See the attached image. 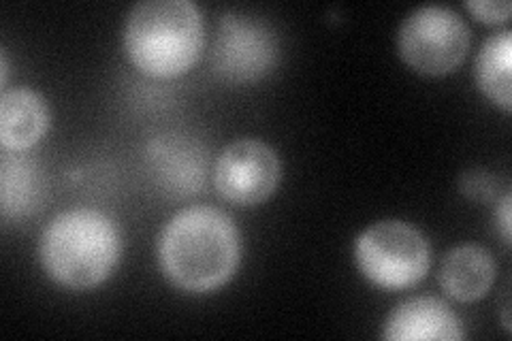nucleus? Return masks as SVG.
Returning a JSON list of instances; mask_svg holds the SVG:
<instances>
[{
	"label": "nucleus",
	"instance_id": "obj_4",
	"mask_svg": "<svg viewBox=\"0 0 512 341\" xmlns=\"http://www.w3.org/2000/svg\"><path fill=\"white\" fill-rule=\"evenodd\" d=\"M355 261L372 284L402 290L425 278L431 265V248L425 235L412 224L380 220L357 237Z\"/></svg>",
	"mask_w": 512,
	"mask_h": 341
},
{
	"label": "nucleus",
	"instance_id": "obj_8",
	"mask_svg": "<svg viewBox=\"0 0 512 341\" xmlns=\"http://www.w3.org/2000/svg\"><path fill=\"white\" fill-rule=\"evenodd\" d=\"M382 337L393 341H457L466 337V333L457 314L444 301L436 297H412L399 303L389 314Z\"/></svg>",
	"mask_w": 512,
	"mask_h": 341
},
{
	"label": "nucleus",
	"instance_id": "obj_11",
	"mask_svg": "<svg viewBox=\"0 0 512 341\" xmlns=\"http://www.w3.org/2000/svg\"><path fill=\"white\" fill-rule=\"evenodd\" d=\"M43 197V177L37 162L22 152L5 150L0 162V209L3 218H22L37 209Z\"/></svg>",
	"mask_w": 512,
	"mask_h": 341
},
{
	"label": "nucleus",
	"instance_id": "obj_7",
	"mask_svg": "<svg viewBox=\"0 0 512 341\" xmlns=\"http://www.w3.org/2000/svg\"><path fill=\"white\" fill-rule=\"evenodd\" d=\"M282 165L274 148L259 139H237L216 160L214 184L222 199L235 205H259L276 192Z\"/></svg>",
	"mask_w": 512,
	"mask_h": 341
},
{
	"label": "nucleus",
	"instance_id": "obj_2",
	"mask_svg": "<svg viewBox=\"0 0 512 341\" xmlns=\"http://www.w3.org/2000/svg\"><path fill=\"white\" fill-rule=\"evenodd\" d=\"M45 273L71 290L99 286L114 271L120 235L114 220L99 209H69L58 214L39 241Z\"/></svg>",
	"mask_w": 512,
	"mask_h": 341
},
{
	"label": "nucleus",
	"instance_id": "obj_9",
	"mask_svg": "<svg viewBox=\"0 0 512 341\" xmlns=\"http://www.w3.org/2000/svg\"><path fill=\"white\" fill-rule=\"evenodd\" d=\"M50 111L43 96L28 88L5 90L0 96V143L3 150L24 152L47 131Z\"/></svg>",
	"mask_w": 512,
	"mask_h": 341
},
{
	"label": "nucleus",
	"instance_id": "obj_16",
	"mask_svg": "<svg viewBox=\"0 0 512 341\" xmlns=\"http://www.w3.org/2000/svg\"><path fill=\"white\" fill-rule=\"evenodd\" d=\"M495 218H498L500 231L506 243H510V194L506 192L504 199L498 205V211H495Z\"/></svg>",
	"mask_w": 512,
	"mask_h": 341
},
{
	"label": "nucleus",
	"instance_id": "obj_13",
	"mask_svg": "<svg viewBox=\"0 0 512 341\" xmlns=\"http://www.w3.org/2000/svg\"><path fill=\"white\" fill-rule=\"evenodd\" d=\"M510 60L512 32L500 30L483 43L476 56V84L489 101L504 111H510Z\"/></svg>",
	"mask_w": 512,
	"mask_h": 341
},
{
	"label": "nucleus",
	"instance_id": "obj_5",
	"mask_svg": "<svg viewBox=\"0 0 512 341\" xmlns=\"http://www.w3.org/2000/svg\"><path fill=\"white\" fill-rule=\"evenodd\" d=\"M470 47V30L459 15L442 5L414 9L399 26L397 50L410 69L444 75L457 69Z\"/></svg>",
	"mask_w": 512,
	"mask_h": 341
},
{
	"label": "nucleus",
	"instance_id": "obj_3",
	"mask_svg": "<svg viewBox=\"0 0 512 341\" xmlns=\"http://www.w3.org/2000/svg\"><path fill=\"white\" fill-rule=\"evenodd\" d=\"M203 18L192 0H146L128 13L124 47L139 71L152 77L186 73L203 52Z\"/></svg>",
	"mask_w": 512,
	"mask_h": 341
},
{
	"label": "nucleus",
	"instance_id": "obj_12",
	"mask_svg": "<svg viewBox=\"0 0 512 341\" xmlns=\"http://www.w3.org/2000/svg\"><path fill=\"white\" fill-rule=\"evenodd\" d=\"M154 171L158 182L171 192L190 194L203 184L205 158L203 152L184 139H158L152 143Z\"/></svg>",
	"mask_w": 512,
	"mask_h": 341
},
{
	"label": "nucleus",
	"instance_id": "obj_10",
	"mask_svg": "<svg viewBox=\"0 0 512 341\" xmlns=\"http://www.w3.org/2000/svg\"><path fill=\"white\" fill-rule=\"evenodd\" d=\"M493 280V256L474 243H463L448 252L440 269V284L446 295L463 303L483 299Z\"/></svg>",
	"mask_w": 512,
	"mask_h": 341
},
{
	"label": "nucleus",
	"instance_id": "obj_6",
	"mask_svg": "<svg viewBox=\"0 0 512 341\" xmlns=\"http://www.w3.org/2000/svg\"><path fill=\"white\" fill-rule=\"evenodd\" d=\"M278 37L263 20L224 13L212 45V69L231 84H250L276 67Z\"/></svg>",
	"mask_w": 512,
	"mask_h": 341
},
{
	"label": "nucleus",
	"instance_id": "obj_14",
	"mask_svg": "<svg viewBox=\"0 0 512 341\" xmlns=\"http://www.w3.org/2000/svg\"><path fill=\"white\" fill-rule=\"evenodd\" d=\"M466 9L483 22H506L510 18L512 5L508 0H468Z\"/></svg>",
	"mask_w": 512,
	"mask_h": 341
},
{
	"label": "nucleus",
	"instance_id": "obj_15",
	"mask_svg": "<svg viewBox=\"0 0 512 341\" xmlns=\"http://www.w3.org/2000/svg\"><path fill=\"white\" fill-rule=\"evenodd\" d=\"M461 186H463V192H468L472 199L485 201L491 192V177L485 175L483 171H472L463 175Z\"/></svg>",
	"mask_w": 512,
	"mask_h": 341
},
{
	"label": "nucleus",
	"instance_id": "obj_1",
	"mask_svg": "<svg viewBox=\"0 0 512 341\" xmlns=\"http://www.w3.org/2000/svg\"><path fill=\"white\" fill-rule=\"evenodd\" d=\"M242 241L233 220L207 205L182 209L160 233L158 263L180 290L203 295L227 284L239 265Z\"/></svg>",
	"mask_w": 512,
	"mask_h": 341
}]
</instances>
